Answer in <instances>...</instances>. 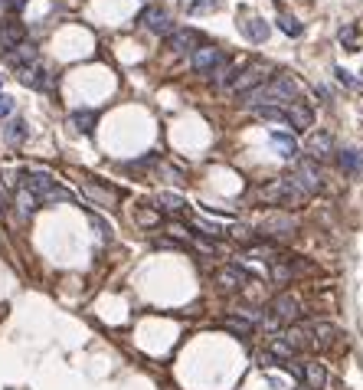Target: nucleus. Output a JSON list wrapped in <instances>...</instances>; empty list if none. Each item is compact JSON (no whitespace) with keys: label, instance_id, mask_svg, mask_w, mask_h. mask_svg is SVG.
<instances>
[{"label":"nucleus","instance_id":"nucleus-13","mask_svg":"<svg viewBox=\"0 0 363 390\" xmlns=\"http://www.w3.org/2000/svg\"><path fill=\"white\" fill-rule=\"evenodd\" d=\"M20 43H26V27L17 20H3L0 23V46L10 53V50H17Z\"/></svg>","mask_w":363,"mask_h":390},{"label":"nucleus","instance_id":"nucleus-5","mask_svg":"<svg viewBox=\"0 0 363 390\" xmlns=\"http://www.w3.org/2000/svg\"><path fill=\"white\" fill-rule=\"evenodd\" d=\"M138 23L144 27V30H150V33H157V36H171L177 27H173V17L164 7H144L141 10V17H138Z\"/></svg>","mask_w":363,"mask_h":390},{"label":"nucleus","instance_id":"nucleus-34","mask_svg":"<svg viewBox=\"0 0 363 390\" xmlns=\"http://www.w3.org/2000/svg\"><path fill=\"white\" fill-rule=\"evenodd\" d=\"M334 76L341 79V82H343V86H347V89H360V82H357V79H353L350 73H347V69H341V66L334 69Z\"/></svg>","mask_w":363,"mask_h":390},{"label":"nucleus","instance_id":"nucleus-24","mask_svg":"<svg viewBox=\"0 0 363 390\" xmlns=\"http://www.w3.org/2000/svg\"><path fill=\"white\" fill-rule=\"evenodd\" d=\"M249 256L252 260H265V262H278V246L272 243H249Z\"/></svg>","mask_w":363,"mask_h":390},{"label":"nucleus","instance_id":"nucleus-39","mask_svg":"<svg viewBox=\"0 0 363 390\" xmlns=\"http://www.w3.org/2000/svg\"><path fill=\"white\" fill-rule=\"evenodd\" d=\"M298 390H308V384H304V387H298Z\"/></svg>","mask_w":363,"mask_h":390},{"label":"nucleus","instance_id":"nucleus-36","mask_svg":"<svg viewBox=\"0 0 363 390\" xmlns=\"http://www.w3.org/2000/svg\"><path fill=\"white\" fill-rule=\"evenodd\" d=\"M10 112H13V98H10V96H3V92H0V119H7Z\"/></svg>","mask_w":363,"mask_h":390},{"label":"nucleus","instance_id":"nucleus-32","mask_svg":"<svg viewBox=\"0 0 363 390\" xmlns=\"http://www.w3.org/2000/svg\"><path fill=\"white\" fill-rule=\"evenodd\" d=\"M216 7H219V0H190V13L196 17V13H213Z\"/></svg>","mask_w":363,"mask_h":390},{"label":"nucleus","instance_id":"nucleus-26","mask_svg":"<svg viewBox=\"0 0 363 390\" xmlns=\"http://www.w3.org/2000/svg\"><path fill=\"white\" fill-rule=\"evenodd\" d=\"M95 121H98L95 112H72V125L82 131V135H92V131H95Z\"/></svg>","mask_w":363,"mask_h":390},{"label":"nucleus","instance_id":"nucleus-25","mask_svg":"<svg viewBox=\"0 0 363 390\" xmlns=\"http://www.w3.org/2000/svg\"><path fill=\"white\" fill-rule=\"evenodd\" d=\"M26 135H30V131H26V121H23V119L10 121V125H7V131H3L7 144H23V141H26Z\"/></svg>","mask_w":363,"mask_h":390},{"label":"nucleus","instance_id":"nucleus-12","mask_svg":"<svg viewBox=\"0 0 363 390\" xmlns=\"http://www.w3.org/2000/svg\"><path fill=\"white\" fill-rule=\"evenodd\" d=\"M278 338H281V341H285L295 354H298V351H304V347H314V338H311V328L308 325H288Z\"/></svg>","mask_w":363,"mask_h":390},{"label":"nucleus","instance_id":"nucleus-35","mask_svg":"<svg viewBox=\"0 0 363 390\" xmlns=\"http://www.w3.org/2000/svg\"><path fill=\"white\" fill-rule=\"evenodd\" d=\"M167 233H173L177 239H190V230L183 227V223H173V220L167 223Z\"/></svg>","mask_w":363,"mask_h":390},{"label":"nucleus","instance_id":"nucleus-10","mask_svg":"<svg viewBox=\"0 0 363 390\" xmlns=\"http://www.w3.org/2000/svg\"><path fill=\"white\" fill-rule=\"evenodd\" d=\"M223 59H226V56L219 53L216 46H196V50L190 53V66L196 69V73H213Z\"/></svg>","mask_w":363,"mask_h":390},{"label":"nucleus","instance_id":"nucleus-14","mask_svg":"<svg viewBox=\"0 0 363 390\" xmlns=\"http://www.w3.org/2000/svg\"><path fill=\"white\" fill-rule=\"evenodd\" d=\"M196 46H200V36H196V30H187V27L167 36V50H173V53H193Z\"/></svg>","mask_w":363,"mask_h":390},{"label":"nucleus","instance_id":"nucleus-27","mask_svg":"<svg viewBox=\"0 0 363 390\" xmlns=\"http://www.w3.org/2000/svg\"><path fill=\"white\" fill-rule=\"evenodd\" d=\"M337 161H341V167H343L347 174H360V171H363V158H360L357 151H350V148L337 154Z\"/></svg>","mask_w":363,"mask_h":390},{"label":"nucleus","instance_id":"nucleus-1","mask_svg":"<svg viewBox=\"0 0 363 390\" xmlns=\"http://www.w3.org/2000/svg\"><path fill=\"white\" fill-rule=\"evenodd\" d=\"M256 200L262 204H272V207H298L308 200V194L301 190V187L291 184V177H275V181H265V184H258L252 190Z\"/></svg>","mask_w":363,"mask_h":390},{"label":"nucleus","instance_id":"nucleus-23","mask_svg":"<svg viewBox=\"0 0 363 390\" xmlns=\"http://www.w3.org/2000/svg\"><path fill=\"white\" fill-rule=\"evenodd\" d=\"M157 204L164 207V210H171V213H183V210H187V200H183L180 194H173V190H160Z\"/></svg>","mask_w":363,"mask_h":390},{"label":"nucleus","instance_id":"nucleus-21","mask_svg":"<svg viewBox=\"0 0 363 390\" xmlns=\"http://www.w3.org/2000/svg\"><path fill=\"white\" fill-rule=\"evenodd\" d=\"M304 384H308L311 390H320L327 384V370H324L320 361H308V364H304Z\"/></svg>","mask_w":363,"mask_h":390},{"label":"nucleus","instance_id":"nucleus-30","mask_svg":"<svg viewBox=\"0 0 363 390\" xmlns=\"http://www.w3.org/2000/svg\"><path fill=\"white\" fill-rule=\"evenodd\" d=\"M278 30L288 33V36H301V33H304V27H301L291 13H278Z\"/></svg>","mask_w":363,"mask_h":390},{"label":"nucleus","instance_id":"nucleus-15","mask_svg":"<svg viewBox=\"0 0 363 390\" xmlns=\"http://www.w3.org/2000/svg\"><path fill=\"white\" fill-rule=\"evenodd\" d=\"M311 328V338H314V347H331L337 338H341V331H337V325H331V322H314Z\"/></svg>","mask_w":363,"mask_h":390},{"label":"nucleus","instance_id":"nucleus-4","mask_svg":"<svg viewBox=\"0 0 363 390\" xmlns=\"http://www.w3.org/2000/svg\"><path fill=\"white\" fill-rule=\"evenodd\" d=\"M291 177V184L295 187H301V190H304V194H320V190H324V177H320V171H318V164L311 161H298L295 164V171L288 174Z\"/></svg>","mask_w":363,"mask_h":390},{"label":"nucleus","instance_id":"nucleus-7","mask_svg":"<svg viewBox=\"0 0 363 390\" xmlns=\"http://www.w3.org/2000/svg\"><path fill=\"white\" fill-rule=\"evenodd\" d=\"M17 79H20L26 89H36V92H43V89L49 86V73H46V66L40 63V59L20 66V69H17Z\"/></svg>","mask_w":363,"mask_h":390},{"label":"nucleus","instance_id":"nucleus-31","mask_svg":"<svg viewBox=\"0 0 363 390\" xmlns=\"http://www.w3.org/2000/svg\"><path fill=\"white\" fill-rule=\"evenodd\" d=\"M291 276H295V269H291V266H288V262H285V260L272 262V279H275L278 285H285V282H288Z\"/></svg>","mask_w":363,"mask_h":390},{"label":"nucleus","instance_id":"nucleus-18","mask_svg":"<svg viewBox=\"0 0 363 390\" xmlns=\"http://www.w3.org/2000/svg\"><path fill=\"white\" fill-rule=\"evenodd\" d=\"M268 141H272V148H275L278 154H281V158H295V154H298V141L291 138L288 131H272V135H268Z\"/></svg>","mask_w":363,"mask_h":390},{"label":"nucleus","instance_id":"nucleus-17","mask_svg":"<svg viewBox=\"0 0 363 390\" xmlns=\"http://www.w3.org/2000/svg\"><path fill=\"white\" fill-rule=\"evenodd\" d=\"M82 194H86L88 200H98V204L108 207V210H115V207H118V194H115V190H108V187H102V184H92V181H86V184H82Z\"/></svg>","mask_w":363,"mask_h":390},{"label":"nucleus","instance_id":"nucleus-40","mask_svg":"<svg viewBox=\"0 0 363 390\" xmlns=\"http://www.w3.org/2000/svg\"><path fill=\"white\" fill-rule=\"evenodd\" d=\"M0 86H3V76H0Z\"/></svg>","mask_w":363,"mask_h":390},{"label":"nucleus","instance_id":"nucleus-20","mask_svg":"<svg viewBox=\"0 0 363 390\" xmlns=\"http://www.w3.org/2000/svg\"><path fill=\"white\" fill-rule=\"evenodd\" d=\"M258 121H272V125H288V112L281 109V105H256L252 112Z\"/></svg>","mask_w":363,"mask_h":390},{"label":"nucleus","instance_id":"nucleus-19","mask_svg":"<svg viewBox=\"0 0 363 390\" xmlns=\"http://www.w3.org/2000/svg\"><path fill=\"white\" fill-rule=\"evenodd\" d=\"M242 33H246V40H252V43H265L268 36H272V27L262 17H252V20L242 23Z\"/></svg>","mask_w":363,"mask_h":390},{"label":"nucleus","instance_id":"nucleus-2","mask_svg":"<svg viewBox=\"0 0 363 390\" xmlns=\"http://www.w3.org/2000/svg\"><path fill=\"white\" fill-rule=\"evenodd\" d=\"M301 315V302L295 299V295H275L272 302H268V308L262 312V318H258V325L268 328V331H278V328L285 325H295Z\"/></svg>","mask_w":363,"mask_h":390},{"label":"nucleus","instance_id":"nucleus-29","mask_svg":"<svg viewBox=\"0 0 363 390\" xmlns=\"http://www.w3.org/2000/svg\"><path fill=\"white\" fill-rule=\"evenodd\" d=\"M223 328H229V331H235V335H252V322H246L242 315H229V318H223Z\"/></svg>","mask_w":363,"mask_h":390},{"label":"nucleus","instance_id":"nucleus-38","mask_svg":"<svg viewBox=\"0 0 363 390\" xmlns=\"http://www.w3.org/2000/svg\"><path fill=\"white\" fill-rule=\"evenodd\" d=\"M92 227L98 230V233H102V237H108V233H111V230H108V223L102 217H95V213H92Z\"/></svg>","mask_w":363,"mask_h":390},{"label":"nucleus","instance_id":"nucleus-6","mask_svg":"<svg viewBox=\"0 0 363 390\" xmlns=\"http://www.w3.org/2000/svg\"><path fill=\"white\" fill-rule=\"evenodd\" d=\"M262 82H265V66H246V69H239V73H235V79L233 82H229V92H233V96H249V92H252V89H258L262 86Z\"/></svg>","mask_w":363,"mask_h":390},{"label":"nucleus","instance_id":"nucleus-16","mask_svg":"<svg viewBox=\"0 0 363 390\" xmlns=\"http://www.w3.org/2000/svg\"><path fill=\"white\" fill-rule=\"evenodd\" d=\"M285 112H288V125L295 131H308L311 125H314V112H311L304 102H295V105H291V109H285Z\"/></svg>","mask_w":363,"mask_h":390},{"label":"nucleus","instance_id":"nucleus-22","mask_svg":"<svg viewBox=\"0 0 363 390\" xmlns=\"http://www.w3.org/2000/svg\"><path fill=\"white\" fill-rule=\"evenodd\" d=\"M33 59H36V46H33V43H20L17 50H10V53H7V63H10L13 69H20V66L33 63Z\"/></svg>","mask_w":363,"mask_h":390},{"label":"nucleus","instance_id":"nucleus-8","mask_svg":"<svg viewBox=\"0 0 363 390\" xmlns=\"http://www.w3.org/2000/svg\"><path fill=\"white\" fill-rule=\"evenodd\" d=\"M216 282L223 285L226 292H239L242 285H256V282H252V276H249L242 266H223V269L216 272Z\"/></svg>","mask_w":363,"mask_h":390},{"label":"nucleus","instance_id":"nucleus-37","mask_svg":"<svg viewBox=\"0 0 363 390\" xmlns=\"http://www.w3.org/2000/svg\"><path fill=\"white\" fill-rule=\"evenodd\" d=\"M341 43L343 46H353V43H357V33H353V27H343V30H341Z\"/></svg>","mask_w":363,"mask_h":390},{"label":"nucleus","instance_id":"nucleus-33","mask_svg":"<svg viewBox=\"0 0 363 390\" xmlns=\"http://www.w3.org/2000/svg\"><path fill=\"white\" fill-rule=\"evenodd\" d=\"M196 230H203V233H206V237H223V230H219V227H216V223H210V220H203V217H200V220H196Z\"/></svg>","mask_w":363,"mask_h":390},{"label":"nucleus","instance_id":"nucleus-11","mask_svg":"<svg viewBox=\"0 0 363 390\" xmlns=\"http://www.w3.org/2000/svg\"><path fill=\"white\" fill-rule=\"evenodd\" d=\"M258 230H262V237H291L298 230V220L288 217V213H275V217H268Z\"/></svg>","mask_w":363,"mask_h":390},{"label":"nucleus","instance_id":"nucleus-9","mask_svg":"<svg viewBox=\"0 0 363 390\" xmlns=\"http://www.w3.org/2000/svg\"><path fill=\"white\" fill-rule=\"evenodd\" d=\"M304 151L311 154V161H324L334 154V138L331 131H311L308 141H304Z\"/></svg>","mask_w":363,"mask_h":390},{"label":"nucleus","instance_id":"nucleus-28","mask_svg":"<svg viewBox=\"0 0 363 390\" xmlns=\"http://www.w3.org/2000/svg\"><path fill=\"white\" fill-rule=\"evenodd\" d=\"M17 207H20V213H23V217H30L33 210L40 207V200H36V197H33L30 190H26V187H20V190H17Z\"/></svg>","mask_w":363,"mask_h":390},{"label":"nucleus","instance_id":"nucleus-3","mask_svg":"<svg viewBox=\"0 0 363 390\" xmlns=\"http://www.w3.org/2000/svg\"><path fill=\"white\" fill-rule=\"evenodd\" d=\"M298 82L288 76V73H278V76H272V82L268 86H258L249 92V102H258V105H278V102H288V98H298Z\"/></svg>","mask_w":363,"mask_h":390}]
</instances>
